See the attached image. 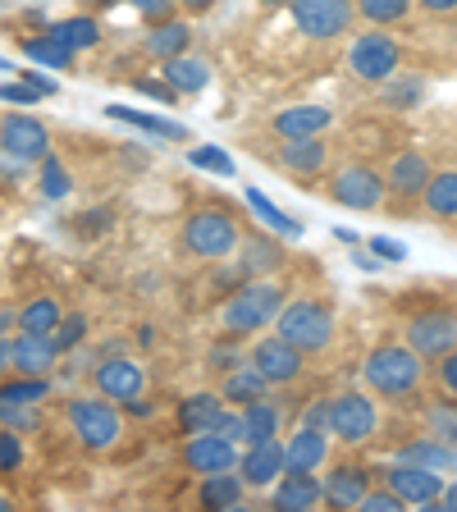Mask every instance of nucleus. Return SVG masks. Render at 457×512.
I'll return each instance as SVG.
<instances>
[{
	"label": "nucleus",
	"instance_id": "nucleus-1",
	"mask_svg": "<svg viewBox=\"0 0 457 512\" xmlns=\"http://www.w3.org/2000/svg\"><path fill=\"white\" fill-rule=\"evenodd\" d=\"M426 380H430V362L403 339L375 343L362 362V384L384 403H416Z\"/></svg>",
	"mask_w": 457,
	"mask_h": 512
},
{
	"label": "nucleus",
	"instance_id": "nucleus-2",
	"mask_svg": "<svg viewBox=\"0 0 457 512\" xmlns=\"http://www.w3.org/2000/svg\"><path fill=\"white\" fill-rule=\"evenodd\" d=\"M247 234L243 211H234L229 202H202L197 211H188L179 229V247L192 256V261H206V266H220L238 252Z\"/></svg>",
	"mask_w": 457,
	"mask_h": 512
},
{
	"label": "nucleus",
	"instance_id": "nucleus-3",
	"mask_svg": "<svg viewBox=\"0 0 457 512\" xmlns=\"http://www.w3.org/2000/svg\"><path fill=\"white\" fill-rule=\"evenodd\" d=\"M288 298H293V293H288V284L279 275L247 279V284H238L234 293L224 298L220 330L238 334V339H256V334L275 330V320H279V311H284Z\"/></svg>",
	"mask_w": 457,
	"mask_h": 512
},
{
	"label": "nucleus",
	"instance_id": "nucleus-4",
	"mask_svg": "<svg viewBox=\"0 0 457 512\" xmlns=\"http://www.w3.org/2000/svg\"><path fill=\"white\" fill-rule=\"evenodd\" d=\"M275 330L284 334L293 348H302L307 357H325L339 339V316H334V302L320 298V293H302V298H288L279 311Z\"/></svg>",
	"mask_w": 457,
	"mask_h": 512
},
{
	"label": "nucleus",
	"instance_id": "nucleus-5",
	"mask_svg": "<svg viewBox=\"0 0 457 512\" xmlns=\"http://www.w3.org/2000/svg\"><path fill=\"white\" fill-rule=\"evenodd\" d=\"M64 426L87 453H110L124 439V407L106 394H69L64 398Z\"/></svg>",
	"mask_w": 457,
	"mask_h": 512
},
{
	"label": "nucleus",
	"instance_id": "nucleus-6",
	"mask_svg": "<svg viewBox=\"0 0 457 512\" xmlns=\"http://www.w3.org/2000/svg\"><path fill=\"white\" fill-rule=\"evenodd\" d=\"M325 197L343 211H380V206H389L384 170L375 160H343L325 174Z\"/></svg>",
	"mask_w": 457,
	"mask_h": 512
},
{
	"label": "nucleus",
	"instance_id": "nucleus-7",
	"mask_svg": "<svg viewBox=\"0 0 457 512\" xmlns=\"http://www.w3.org/2000/svg\"><path fill=\"white\" fill-rule=\"evenodd\" d=\"M403 42L389 28H366L348 42V74L362 87H380L394 74H403Z\"/></svg>",
	"mask_w": 457,
	"mask_h": 512
},
{
	"label": "nucleus",
	"instance_id": "nucleus-8",
	"mask_svg": "<svg viewBox=\"0 0 457 512\" xmlns=\"http://www.w3.org/2000/svg\"><path fill=\"white\" fill-rule=\"evenodd\" d=\"M330 435L343 448H366L380 435V398L371 389H339L330 394Z\"/></svg>",
	"mask_w": 457,
	"mask_h": 512
},
{
	"label": "nucleus",
	"instance_id": "nucleus-9",
	"mask_svg": "<svg viewBox=\"0 0 457 512\" xmlns=\"http://www.w3.org/2000/svg\"><path fill=\"white\" fill-rule=\"evenodd\" d=\"M430 174H435V160L426 156L421 147H403L389 156V165H384V188H389V206L403 215H412L416 206H421V197H426L430 188Z\"/></svg>",
	"mask_w": 457,
	"mask_h": 512
},
{
	"label": "nucleus",
	"instance_id": "nucleus-10",
	"mask_svg": "<svg viewBox=\"0 0 457 512\" xmlns=\"http://www.w3.org/2000/svg\"><path fill=\"white\" fill-rule=\"evenodd\" d=\"M403 343H412L426 362H439L444 352H457V307L453 302H430L403 320Z\"/></svg>",
	"mask_w": 457,
	"mask_h": 512
},
{
	"label": "nucleus",
	"instance_id": "nucleus-11",
	"mask_svg": "<svg viewBox=\"0 0 457 512\" xmlns=\"http://www.w3.org/2000/svg\"><path fill=\"white\" fill-rule=\"evenodd\" d=\"M288 19L311 42H339L357 28V0H288Z\"/></svg>",
	"mask_w": 457,
	"mask_h": 512
},
{
	"label": "nucleus",
	"instance_id": "nucleus-12",
	"mask_svg": "<svg viewBox=\"0 0 457 512\" xmlns=\"http://www.w3.org/2000/svg\"><path fill=\"white\" fill-rule=\"evenodd\" d=\"M247 357H252V366L261 375H266L275 389H293V384L307 375V352L302 348H293V343L284 339L279 330H266V334H256L252 339V348H247Z\"/></svg>",
	"mask_w": 457,
	"mask_h": 512
},
{
	"label": "nucleus",
	"instance_id": "nucleus-13",
	"mask_svg": "<svg viewBox=\"0 0 457 512\" xmlns=\"http://www.w3.org/2000/svg\"><path fill=\"white\" fill-rule=\"evenodd\" d=\"M380 480L407 503V508H426V512H439V499H444V485H448L444 471L416 467V462H398V458L384 462Z\"/></svg>",
	"mask_w": 457,
	"mask_h": 512
},
{
	"label": "nucleus",
	"instance_id": "nucleus-14",
	"mask_svg": "<svg viewBox=\"0 0 457 512\" xmlns=\"http://www.w3.org/2000/svg\"><path fill=\"white\" fill-rule=\"evenodd\" d=\"M0 156L19 160V165H42L51 156V128L37 115H0Z\"/></svg>",
	"mask_w": 457,
	"mask_h": 512
},
{
	"label": "nucleus",
	"instance_id": "nucleus-15",
	"mask_svg": "<svg viewBox=\"0 0 457 512\" xmlns=\"http://www.w3.org/2000/svg\"><path fill=\"white\" fill-rule=\"evenodd\" d=\"M275 165L288 170L293 179L311 183V179H325L334 170V142L325 133H311V138H284L275 147Z\"/></svg>",
	"mask_w": 457,
	"mask_h": 512
},
{
	"label": "nucleus",
	"instance_id": "nucleus-16",
	"mask_svg": "<svg viewBox=\"0 0 457 512\" xmlns=\"http://www.w3.org/2000/svg\"><path fill=\"white\" fill-rule=\"evenodd\" d=\"M238 453H243L238 439L220 435V430H202V435L183 439L179 462H183V471H192V476H215V471H234Z\"/></svg>",
	"mask_w": 457,
	"mask_h": 512
},
{
	"label": "nucleus",
	"instance_id": "nucleus-17",
	"mask_svg": "<svg viewBox=\"0 0 457 512\" xmlns=\"http://www.w3.org/2000/svg\"><path fill=\"white\" fill-rule=\"evenodd\" d=\"M92 389L124 407L128 398H138L142 389H147V371H142V362H133L128 352H110V357H101V362L92 366Z\"/></svg>",
	"mask_w": 457,
	"mask_h": 512
},
{
	"label": "nucleus",
	"instance_id": "nucleus-18",
	"mask_svg": "<svg viewBox=\"0 0 457 512\" xmlns=\"http://www.w3.org/2000/svg\"><path fill=\"white\" fill-rule=\"evenodd\" d=\"M375 476L380 471L375 467H366V462H357V458H339L330 471H325V508H362V499H366V490L375 485Z\"/></svg>",
	"mask_w": 457,
	"mask_h": 512
},
{
	"label": "nucleus",
	"instance_id": "nucleus-19",
	"mask_svg": "<svg viewBox=\"0 0 457 512\" xmlns=\"http://www.w3.org/2000/svg\"><path fill=\"white\" fill-rule=\"evenodd\" d=\"M284 471H288L284 435L256 439V444H243V453H238V476L247 480V490H270V485H275Z\"/></svg>",
	"mask_w": 457,
	"mask_h": 512
},
{
	"label": "nucleus",
	"instance_id": "nucleus-20",
	"mask_svg": "<svg viewBox=\"0 0 457 512\" xmlns=\"http://www.w3.org/2000/svg\"><path fill=\"white\" fill-rule=\"evenodd\" d=\"M234 261L243 266L247 279H261V275H279V270L288 266V252L275 238V229H270V234L266 229H247L243 243H238V252H234Z\"/></svg>",
	"mask_w": 457,
	"mask_h": 512
},
{
	"label": "nucleus",
	"instance_id": "nucleus-21",
	"mask_svg": "<svg viewBox=\"0 0 457 512\" xmlns=\"http://www.w3.org/2000/svg\"><path fill=\"white\" fill-rule=\"evenodd\" d=\"M270 508H279V512L325 508V480H320L316 471H284V476L270 485Z\"/></svg>",
	"mask_w": 457,
	"mask_h": 512
},
{
	"label": "nucleus",
	"instance_id": "nucleus-22",
	"mask_svg": "<svg viewBox=\"0 0 457 512\" xmlns=\"http://www.w3.org/2000/svg\"><path fill=\"white\" fill-rule=\"evenodd\" d=\"M330 444H334V435L325 426H307V421H298V430L284 439L288 471H325L330 467Z\"/></svg>",
	"mask_w": 457,
	"mask_h": 512
},
{
	"label": "nucleus",
	"instance_id": "nucleus-23",
	"mask_svg": "<svg viewBox=\"0 0 457 512\" xmlns=\"http://www.w3.org/2000/svg\"><path fill=\"white\" fill-rule=\"evenodd\" d=\"M224 416H229V403L220 398V389H197V394L179 398V412H174V421H179V435H202V430H220Z\"/></svg>",
	"mask_w": 457,
	"mask_h": 512
},
{
	"label": "nucleus",
	"instance_id": "nucleus-24",
	"mask_svg": "<svg viewBox=\"0 0 457 512\" xmlns=\"http://www.w3.org/2000/svg\"><path fill=\"white\" fill-rule=\"evenodd\" d=\"M284 426H288V412H284V403H279L275 394H266V398H256V403L238 407V444L275 439V435H284Z\"/></svg>",
	"mask_w": 457,
	"mask_h": 512
},
{
	"label": "nucleus",
	"instance_id": "nucleus-25",
	"mask_svg": "<svg viewBox=\"0 0 457 512\" xmlns=\"http://www.w3.org/2000/svg\"><path fill=\"white\" fill-rule=\"evenodd\" d=\"M60 362H64V352L55 348L51 334L14 330V375H55Z\"/></svg>",
	"mask_w": 457,
	"mask_h": 512
},
{
	"label": "nucleus",
	"instance_id": "nucleus-26",
	"mask_svg": "<svg viewBox=\"0 0 457 512\" xmlns=\"http://www.w3.org/2000/svg\"><path fill=\"white\" fill-rule=\"evenodd\" d=\"M192 46V23H188V14H174V19H165V23H151L147 28V37H142V55L147 60H156V64H165V60H174V55H183Z\"/></svg>",
	"mask_w": 457,
	"mask_h": 512
},
{
	"label": "nucleus",
	"instance_id": "nucleus-27",
	"mask_svg": "<svg viewBox=\"0 0 457 512\" xmlns=\"http://www.w3.org/2000/svg\"><path fill=\"white\" fill-rule=\"evenodd\" d=\"M247 480L238 476V467L234 471H215V476H197V503L202 508H211V512H234V508H243V499H247Z\"/></svg>",
	"mask_w": 457,
	"mask_h": 512
},
{
	"label": "nucleus",
	"instance_id": "nucleus-28",
	"mask_svg": "<svg viewBox=\"0 0 457 512\" xmlns=\"http://www.w3.org/2000/svg\"><path fill=\"white\" fill-rule=\"evenodd\" d=\"M334 124V110L330 106H316V101H302V106H284L270 128L275 138H311V133H325Z\"/></svg>",
	"mask_w": 457,
	"mask_h": 512
},
{
	"label": "nucleus",
	"instance_id": "nucleus-29",
	"mask_svg": "<svg viewBox=\"0 0 457 512\" xmlns=\"http://www.w3.org/2000/svg\"><path fill=\"white\" fill-rule=\"evenodd\" d=\"M394 458L398 462H416V467H430V471H457V448L453 444H444V439H435V435H412V439H403V444L394 448Z\"/></svg>",
	"mask_w": 457,
	"mask_h": 512
},
{
	"label": "nucleus",
	"instance_id": "nucleus-30",
	"mask_svg": "<svg viewBox=\"0 0 457 512\" xmlns=\"http://www.w3.org/2000/svg\"><path fill=\"white\" fill-rule=\"evenodd\" d=\"M266 394H275V384L266 380V375L252 366V357H247L238 371H229V375H220V398L229 407H247V403H256V398H266Z\"/></svg>",
	"mask_w": 457,
	"mask_h": 512
},
{
	"label": "nucleus",
	"instance_id": "nucleus-31",
	"mask_svg": "<svg viewBox=\"0 0 457 512\" xmlns=\"http://www.w3.org/2000/svg\"><path fill=\"white\" fill-rule=\"evenodd\" d=\"M421 211H426V220H435V224H457V165L430 174Z\"/></svg>",
	"mask_w": 457,
	"mask_h": 512
},
{
	"label": "nucleus",
	"instance_id": "nucleus-32",
	"mask_svg": "<svg viewBox=\"0 0 457 512\" xmlns=\"http://www.w3.org/2000/svg\"><path fill=\"white\" fill-rule=\"evenodd\" d=\"M160 74H165V83H170L179 96H202L206 87H211V64L188 55V51L160 64Z\"/></svg>",
	"mask_w": 457,
	"mask_h": 512
},
{
	"label": "nucleus",
	"instance_id": "nucleus-33",
	"mask_svg": "<svg viewBox=\"0 0 457 512\" xmlns=\"http://www.w3.org/2000/svg\"><path fill=\"white\" fill-rule=\"evenodd\" d=\"M375 92H380V106H384V110H394V115H407V110H416L421 101H426L430 87H426V78H421V74H394L389 83L375 87Z\"/></svg>",
	"mask_w": 457,
	"mask_h": 512
},
{
	"label": "nucleus",
	"instance_id": "nucleus-34",
	"mask_svg": "<svg viewBox=\"0 0 457 512\" xmlns=\"http://www.w3.org/2000/svg\"><path fill=\"white\" fill-rule=\"evenodd\" d=\"M19 51L28 55L32 64H42V69H74V51H69V46H64L51 28H46V32H32V37H23Z\"/></svg>",
	"mask_w": 457,
	"mask_h": 512
},
{
	"label": "nucleus",
	"instance_id": "nucleus-35",
	"mask_svg": "<svg viewBox=\"0 0 457 512\" xmlns=\"http://www.w3.org/2000/svg\"><path fill=\"white\" fill-rule=\"evenodd\" d=\"M421 430L457 448V398H448V394L430 398V403L421 407Z\"/></svg>",
	"mask_w": 457,
	"mask_h": 512
},
{
	"label": "nucleus",
	"instance_id": "nucleus-36",
	"mask_svg": "<svg viewBox=\"0 0 457 512\" xmlns=\"http://www.w3.org/2000/svg\"><path fill=\"white\" fill-rule=\"evenodd\" d=\"M416 10V0H357V19L366 28H398Z\"/></svg>",
	"mask_w": 457,
	"mask_h": 512
},
{
	"label": "nucleus",
	"instance_id": "nucleus-37",
	"mask_svg": "<svg viewBox=\"0 0 457 512\" xmlns=\"http://www.w3.org/2000/svg\"><path fill=\"white\" fill-rule=\"evenodd\" d=\"M51 32L60 37L69 51H92V46H101V23L92 19V14H74V19H60V23H51Z\"/></svg>",
	"mask_w": 457,
	"mask_h": 512
},
{
	"label": "nucleus",
	"instance_id": "nucleus-38",
	"mask_svg": "<svg viewBox=\"0 0 457 512\" xmlns=\"http://www.w3.org/2000/svg\"><path fill=\"white\" fill-rule=\"evenodd\" d=\"M110 119H119V124H133L142 128V133H151V138H174V142H188V128L174 124V119H160V115H138V110L128 106H106Z\"/></svg>",
	"mask_w": 457,
	"mask_h": 512
},
{
	"label": "nucleus",
	"instance_id": "nucleus-39",
	"mask_svg": "<svg viewBox=\"0 0 457 512\" xmlns=\"http://www.w3.org/2000/svg\"><path fill=\"white\" fill-rule=\"evenodd\" d=\"M0 426L19 430V435H37L46 426V407L23 403V398H0Z\"/></svg>",
	"mask_w": 457,
	"mask_h": 512
},
{
	"label": "nucleus",
	"instance_id": "nucleus-40",
	"mask_svg": "<svg viewBox=\"0 0 457 512\" xmlns=\"http://www.w3.org/2000/svg\"><path fill=\"white\" fill-rule=\"evenodd\" d=\"M247 348H252L247 339L220 330V339H211V348H206V366H211L215 375H229V371H238V366L247 362Z\"/></svg>",
	"mask_w": 457,
	"mask_h": 512
},
{
	"label": "nucleus",
	"instance_id": "nucleus-41",
	"mask_svg": "<svg viewBox=\"0 0 457 512\" xmlns=\"http://www.w3.org/2000/svg\"><path fill=\"white\" fill-rule=\"evenodd\" d=\"M60 320H64V307L55 298H32L19 307V330H28V334H55Z\"/></svg>",
	"mask_w": 457,
	"mask_h": 512
},
{
	"label": "nucleus",
	"instance_id": "nucleus-42",
	"mask_svg": "<svg viewBox=\"0 0 457 512\" xmlns=\"http://www.w3.org/2000/svg\"><path fill=\"white\" fill-rule=\"evenodd\" d=\"M247 206H252V211H256V220L266 224V229H275V234H284V238H302V224H298V220H288V215L279 211L275 202H270L266 192L247 188Z\"/></svg>",
	"mask_w": 457,
	"mask_h": 512
},
{
	"label": "nucleus",
	"instance_id": "nucleus-43",
	"mask_svg": "<svg viewBox=\"0 0 457 512\" xmlns=\"http://www.w3.org/2000/svg\"><path fill=\"white\" fill-rule=\"evenodd\" d=\"M0 398L46 403V398H51V375H10V380H0Z\"/></svg>",
	"mask_w": 457,
	"mask_h": 512
},
{
	"label": "nucleus",
	"instance_id": "nucleus-44",
	"mask_svg": "<svg viewBox=\"0 0 457 512\" xmlns=\"http://www.w3.org/2000/svg\"><path fill=\"white\" fill-rule=\"evenodd\" d=\"M69 188H74V179H69V165H64L60 156H46L42 160V197L60 202V197H69Z\"/></svg>",
	"mask_w": 457,
	"mask_h": 512
},
{
	"label": "nucleus",
	"instance_id": "nucleus-45",
	"mask_svg": "<svg viewBox=\"0 0 457 512\" xmlns=\"http://www.w3.org/2000/svg\"><path fill=\"white\" fill-rule=\"evenodd\" d=\"M51 339H55V348H60L64 357H69V352H74L78 343L87 339V316H78V311H64V320L55 325Z\"/></svg>",
	"mask_w": 457,
	"mask_h": 512
},
{
	"label": "nucleus",
	"instance_id": "nucleus-46",
	"mask_svg": "<svg viewBox=\"0 0 457 512\" xmlns=\"http://www.w3.org/2000/svg\"><path fill=\"white\" fill-rule=\"evenodd\" d=\"M28 462V448H23V435L10 426H0V471H19Z\"/></svg>",
	"mask_w": 457,
	"mask_h": 512
},
{
	"label": "nucleus",
	"instance_id": "nucleus-47",
	"mask_svg": "<svg viewBox=\"0 0 457 512\" xmlns=\"http://www.w3.org/2000/svg\"><path fill=\"white\" fill-rule=\"evenodd\" d=\"M430 380H435L439 394L457 398V352H444L439 362H430Z\"/></svg>",
	"mask_w": 457,
	"mask_h": 512
},
{
	"label": "nucleus",
	"instance_id": "nucleus-48",
	"mask_svg": "<svg viewBox=\"0 0 457 512\" xmlns=\"http://www.w3.org/2000/svg\"><path fill=\"white\" fill-rule=\"evenodd\" d=\"M403 508H407V503L380 480V485H371V490H366V499H362V508H357V512H403Z\"/></svg>",
	"mask_w": 457,
	"mask_h": 512
},
{
	"label": "nucleus",
	"instance_id": "nucleus-49",
	"mask_svg": "<svg viewBox=\"0 0 457 512\" xmlns=\"http://www.w3.org/2000/svg\"><path fill=\"white\" fill-rule=\"evenodd\" d=\"M128 5H133V10H138V19L147 23H165V19H174V14H179V0H128Z\"/></svg>",
	"mask_w": 457,
	"mask_h": 512
},
{
	"label": "nucleus",
	"instance_id": "nucleus-50",
	"mask_svg": "<svg viewBox=\"0 0 457 512\" xmlns=\"http://www.w3.org/2000/svg\"><path fill=\"white\" fill-rule=\"evenodd\" d=\"M192 165H197V170H211V174H224V179H229V174H234V160L224 156L220 147H197L192 151Z\"/></svg>",
	"mask_w": 457,
	"mask_h": 512
},
{
	"label": "nucleus",
	"instance_id": "nucleus-51",
	"mask_svg": "<svg viewBox=\"0 0 457 512\" xmlns=\"http://www.w3.org/2000/svg\"><path fill=\"white\" fill-rule=\"evenodd\" d=\"M133 92L151 96V101H160V106H174V101H179V92L165 83V74H160V78H133Z\"/></svg>",
	"mask_w": 457,
	"mask_h": 512
},
{
	"label": "nucleus",
	"instance_id": "nucleus-52",
	"mask_svg": "<svg viewBox=\"0 0 457 512\" xmlns=\"http://www.w3.org/2000/svg\"><path fill=\"white\" fill-rule=\"evenodd\" d=\"M0 101H19V106H32V101H42V92H37L28 78H19V83H5V87H0Z\"/></svg>",
	"mask_w": 457,
	"mask_h": 512
},
{
	"label": "nucleus",
	"instance_id": "nucleus-53",
	"mask_svg": "<svg viewBox=\"0 0 457 512\" xmlns=\"http://www.w3.org/2000/svg\"><path fill=\"white\" fill-rule=\"evenodd\" d=\"M371 252H380V261H403V243H394V238H371Z\"/></svg>",
	"mask_w": 457,
	"mask_h": 512
},
{
	"label": "nucleus",
	"instance_id": "nucleus-54",
	"mask_svg": "<svg viewBox=\"0 0 457 512\" xmlns=\"http://www.w3.org/2000/svg\"><path fill=\"white\" fill-rule=\"evenodd\" d=\"M14 375V334H0V380Z\"/></svg>",
	"mask_w": 457,
	"mask_h": 512
},
{
	"label": "nucleus",
	"instance_id": "nucleus-55",
	"mask_svg": "<svg viewBox=\"0 0 457 512\" xmlns=\"http://www.w3.org/2000/svg\"><path fill=\"white\" fill-rule=\"evenodd\" d=\"M416 10L435 14V19H448V14H457V0H416Z\"/></svg>",
	"mask_w": 457,
	"mask_h": 512
},
{
	"label": "nucleus",
	"instance_id": "nucleus-56",
	"mask_svg": "<svg viewBox=\"0 0 457 512\" xmlns=\"http://www.w3.org/2000/svg\"><path fill=\"white\" fill-rule=\"evenodd\" d=\"M220 0H179V14H188V19H202V14H211Z\"/></svg>",
	"mask_w": 457,
	"mask_h": 512
},
{
	"label": "nucleus",
	"instance_id": "nucleus-57",
	"mask_svg": "<svg viewBox=\"0 0 457 512\" xmlns=\"http://www.w3.org/2000/svg\"><path fill=\"white\" fill-rule=\"evenodd\" d=\"M14 74H19V78H28V83L37 87V92H42V96H55V92H60V87H55V78H42V74H32V69H14Z\"/></svg>",
	"mask_w": 457,
	"mask_h": 512
},
{
	"label": "nucleus",
	"instance_id": "nucleus-58",
	"mask_svg": "<svg viewBox=\"0 0 457 512\" xmlns=\"http://www.w3.org/2000/svg\"><path fill=\"white\" fill-rule=\"evenodd\" d=\"M14 330H19V311L0 307V334H14Z\"/></svg>",
	"mask_w": 457,
	"mask_h": 512
},
{
	"label": "nucleus",
	"instance_id": "nucleus-59",
	"mask_svg": "<svg viewBox=\"0 0 457 512\" xmlns=\"http://www.w3.org/2000/svg\"><path fill=\"white\" fill-rule=\"evenodd\" d=\"M439 508H453L457 512V480H448V485H444V499H439Z\"/></svg>",
	"mask_w": 457,
	"mask_h": 512
},
{
	"label": "nucleus",
	"instance_id": "nucleus-60",
	"mask_svg": "<svg viewBox=\"0 0 457 512\" xmlns=\"http://www.w3.org/2000/svg\"><path fill=\"white\" fill-rule=\"evenodd\" d=\"M261 5H266V10H279V5H284L288 10V0H261Z\"/></svg>",
	"mask_w": 457,
	"mask_h": 512
}]
</instances>
